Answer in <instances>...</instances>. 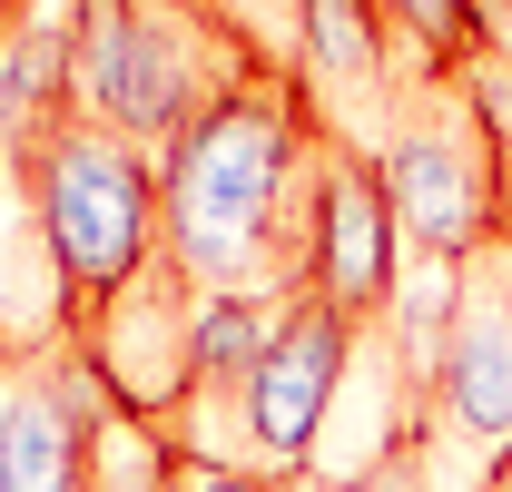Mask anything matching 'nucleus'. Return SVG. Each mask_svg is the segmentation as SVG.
<instances>
[{
	"mask_svg": "<svg viewBox=\"0 0 512 492\" xmlns=\"http://www.w3.org/2000/svg\"><path fill=\"white\" fill-rule=\"evenodd\" d=\"M30 10H40V0H0V40H10V30H20Z\"/></svg>",
	"mask_w": 512,
	"mask_h": 492,
	"instance_id": "dca6fc26",
	"label": "nucleus"
},
{
	"mask_svg": "<svg viewBox=\"0 0 512 492\" xmlns=\"http://www.w3.org/2000/svg\"><path fill=\"white\" fill-rule=\"evenodd\" d=\"M384 40H394L384 30V0H306V20H296V89L316 99V119L345 148L394 99V50Z\"/></svg>",
	"mask_w": 512,
	"mask_h": 492,
	"instance_id": "6e6552de",
	"label": "nucleus"
},
{
	"mask_svg": "<svg viewBox=\"0 0 512 492\" xmlns=\"http://www.w3.org/2000/svg\"><path fill=\"white\" fill-rule=\"evenodd\" d=\"M89 443L99 433L69 414L50 355L0 365V492H89Z\"/></svg>",
	"mask_w": 512,
	"mask_h": 492,
	"instance_id": "1a4fd4ad",
	"label": "nucleus"
},
{
	"mask_svg": "<svg viewBox=\"0 0 512 492\" xmlns=\"http://www.w3.org/2000/svg\"><path fill=\"white\" fill-rule=\"evenodd\" d=\"M434 414L463 433V453L483 473L512 453V237L463 256L453 325H444V355H434Z\"/></svg>",
	"mask_w": 512,
	"mask_h": 492,
	"instance_id": "39448f33",
	"label": "nucleus"
},
{
	"mask_svg": "<svg viewBox=\"0 0 512 492\" xmlns=\"http://www.w3.org/2000/svg\"><path fill=\"white\" fill-rule=\"evenodd\" d=\"M266 335H276V306H256V296H197V325H188V404H178L168 424H207V414H227V404L247 394Z\"/></svg>",
	"mask_w": 512,
	"mask_h": 492,
	"instance_id": "f8f14e48",
	"label": "nucleus"
},
{
	"mask_svg": "<svg viewBox=\"0 0 512 492\" xmlns=\"http://www.w3.org/2000/svg\"><path fill=\"white\" fill-rule=\"evenodd\" d=\"M197 10H207L217 30H237L256 69L296 79V20H306V0H197Z\"/></svg>",
	"mask_w": 512,
	"mask_h": 492,
	"instance_id": "4468645a",
	"label": "nucleus"
},
{
	"mask_svg": "<svg viewBox=\"0 0 512 492\" xmlns=\"http://www.w3.org/2000/svg\"><path fill=\"white\" fill-rule=\"evenodd\" d=\"M168 492H276V483H256V473H227V463H188V453H178Z\"/></svg>",
	"mask_w": 512,
	"mask_h": 492,
	"instance_id": "2eb2a0df",
	"label": "nucleus"
},
{
	"mask_svg": "<svg viewBox=\"0 0 512 492\" xmlns=\"http://www.w3.org/2000/svg\"><path fill=\"white\" fill-rule=\"evenodd\" d=\"M384 30L424 60V79H463L483 60V0H384Z\"/></svg>",
	"mask_w": 512,
	"mask_h": 492,
	"instance_id": "ddd939ff",
	"label": "nucleus"
},
{
	"mask_svg": "<svg viewBox=\"0 0 512 492\" xmlns=\"http://www.w3.org/2000/svg\"><path fill=\"white\" fill-rule=\"evenodd\" d=\"M20 178H30V207L50 227V256H60L79 325L158 266V158L128 148L119 128H99V119L50 128L20 158Z\"/></svg>",
	"mask_w": 512,
	"mask_h": 492,
	"instance_id": "7ed1b4c3",
	"label": "nucleus"
},
{
	"mask_svg": "<svg viewBox=\"0 0 512 492\" xmlns=\"http://www.w3.org/2000/svg\"><path fill=\"white\" fill-rule=\"evenodd\" d=\"M306 296H325L355 325H384L404 296V227H394V197H384L375 158L365 148H325L316 178V227H306Z\"/></svg>",
	"mask_w": 512,
	"mask_h": 492,
	"instance_id": "423d86ee",
	"label": "nucleus"
},
{
	"mask_svg": "<svg viewBox=\"0 0 512 492\" xmlns=\"http://www.w3.org/2000/svg\"><path fill=\"white\" fill-rule=\"evenodd\" d=\"M197 296H207V286L178 276L168 246H158V266L69 335V345H89V365L109 374V394H119L138 424H168V414L188 404V325H197Z\"/></svg>",
	"mask_w": 512,
	"mask_h": 492,
	"instance_id": "0eeeda50",
	"label": "nucleus"
},
{
	"mask_svg": "<svg viewBox=\"0 0 512 492\" xmlns=\"http://www.w3.org/2000/svg\"><path fill=\"white\" fill-rule=\"evenodd\" d=\"M79 119V69H69V0H40L0 40V158H30L50 128Z\"/></svg>",
	"mask_w": 512,
	"mask_h": 492,
	"instance_id": "9b49d317",
	"label": "nucleus"
},
{
	"mask_svg": "<svg viewBox=\"0 0 512 492\" xmlns=\"http://www.w3.org/2000/svg\"><path fill=\"white\" fill-rule=\"evenodd\" d=\"M0 365H10V345H0Z\"/></svg>",
	"mask_w": 512,
	"mask_h": 492,
	"instance_id": "f3484780",
	"label": "nucleus"
},
{
	"mask_svg": "<svg viewBox=\"0 0 512 492\" xmlns=\"http://www.w3.org/2000/svg\"><path fill=\"white\" fill-rule=\"evenodd\" d=\"M375 178L394 197V227L414 256L434 266H463L503 237V187H493V148H483V119L463 99V79H414L394 138L375 148Z\"/></svg>",
	"mask_w": 512,
	"mask_h": 492,
	"instance_id": "20e7f679",
	"label": "nucleus"
},
{
	"mask_svg": "<svg viewBox=\"0 0 512 492\" xmlns=\"http://www.w3.org/2000/svg\"><path fill=\"white\" fill-rule=\"evenodd\" d=\"M335 128L296 79H247L158 158V246L207 296L296 306L306 296V227Z\"/></svg>",
	"mask_w": 512,
	"mask_h": 492,
	"instance_id": "f257e3e1",
	"label": "nucleus"
},
{
	"mask_svg": "<svg viewBox=\"0 0 512 492\" xmlns=\"http://www.w3.org/2000/svg\"><path fill=\"white\" fill-rule=\"evenodd\" d=\"M69 335H79V315H69L50 227H40V207H30L20 158H0V345H10V355H60Z\"/></svg>",
	"mask_w": 512,
	"mask_h": 492,
	"instance_id": "9d476101",
	"label": "nucleus"
},
{
	"mask_svg": "<svg viewBox=\"0 0 512 492\" xmlns=\"http://www.w3.org/2000/svg\"><path fill=\"white\" fill-rule=\"evenodd\" d=\"M69 69H79V119L119 128L148 158H168L217 99L266 79L247 40L217 30L197 0H69Z\"/></svg>",
	"mask_w": 512,
	"mask_h": 492,
	"instance_id": "f03ea898",
	"label": "nucleus"
}]
</instances>
